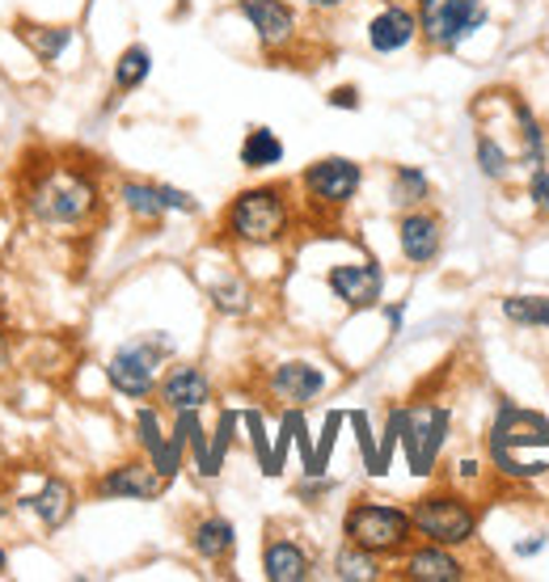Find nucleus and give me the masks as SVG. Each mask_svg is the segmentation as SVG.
Wrapping results in <instances>:
<instances>
[{
    "label": "nucleus",
    "instance_id": "29",
    "mask_svg": "<svg viewBox=\"0 0 549 582\" xmlns=\"http://www.w3.org/2000/svg\"><path fill=\"white\" fill-rule=\"evenodd\" d=\"M157 187H161L166 211H182V215H194V211H199V199H194V194H187V190H178V187H166V182H157Z\"/></svg>",
    "mask_w": 549,
    "mask_h": 582
},
{
    "label": "nucleus",
    "instance_id": "32",
    "mask_svg": "<svg viewBox=\"0 0 549 582\" xmlns=\"http://www.w3.org/2000/svg\"><path fill=\"white\" fill-rule=\"evenodd\" d=\"M546 549V536H532V541H516V553L520 558H532V553H541Z\"/></svg>",
    "mask_w": 549,
    "mask_h": 582
},
{
    "label": "nucleus",
    "instance_id": "23",
    "mask_svg": "<svg viewBox=\"0 0 549 582\" xmlns=\"http://www.w3.org/2000/svg\"><path fill=\"white\" fill-rule=\"evenodd\" d=\"M148 72H152V51L148 47H127L123 56L114 60V93H131V89H140L148 81Z\"/></svg>",
    "mask_w": 549,
    "mask_h": 582
},
{
    "label": "nucleus",
    "instance_id": "10",
    "mask_svg": "<svg viewBox=\"0 0 549 582\" xmlns=\"http://www.w3.org/2000/svg\"><path fill=\"white\" fill-rule=\"evenodd\" d=\"M326 288L335 291V300H342L347 309H372L385 291V271L377 262H338L326 271Z\"/></svg>",
    "mask_w": 549,
    "mask_h": 582
},
{
    "label": "nucleus",
    "instance_id": "9",
    "mask_svg": "<svg viewBox=\"0 0 549 582\" xmlns=\"http://www.w3.org/2000/svg\"><path fill=\"white\" fill-rule=\"evenodd\" d=\"M166 490V473L144 460H127L119 469H106L98 478V499H127V502H152Z\"/></svg>",
    "mask_w": 549,
    "mask_h": 582
},
{
    "label": "nucleus",
    "instance_id": "35",
    "mask_svg": "<svg viewBox=\"0 0 549 582\" xmlns=\"http://www.w3.org/2000/svg\"><path fill=\"white\" fill-rule=\"evenodd\" d=\"M4 363H9V347H4V338H0V372H4Z\"/></svg>",
    "mask_w": 549,
    "mask_h": 582
},
{
    "label": "nucleus",
    "instance_id": "31",
    "mask_svg": "<svg viewBox=\"0 0 549 582\" xmlns=\"http://www.w3.org/2000/svg\"><path fill=\"white\" fill-rule=\"evenodd\" d=\"M326 106H330V110H359V89L356 84H338V89H330V93H326Z\"/></svg>",
    "mask_w": 549,
    "mask_h": 582
},
{
    "label": "nucleus",
    "instance_id": "14",
    "mask_svg": "<svg viewBox=\"0 0 549 582\" xmlns=\"http://www.w3.org/2000/svg\"><path fill=\"white\" fill-rule=\"evenodd\" d=\"M271 393L288 405H309L326 393V372L305 363V359H288L271 372Z\"/></svg>",
    "mask_w": 549,
    "mask_h": 582
},
{
    "label": "nucleus",
    "instance_id": "7",
    "mask_svg": "<svg viewBox=\"0 0 549 582\" xmlns=\"http://www.w3.org/2000/svg\"><path fill=\"white\" fill-rule=\"evenodd\" d=\"M359 182H363V169L351 161V157H321L313 165L305 169V190L309 199L326 203V208H342L359 194Z\"/></svg>",
    "mask_w": 549,
    "mask_h": 582
},
{
    "label": "nucleus",
    "instance_id": "26",
    "mask_svg": "<svg viewBox=\"0 0 549 582\" xmlns=\"http://www.w3.org/2000/svg\"><path fill=\"white\" fill-rule=\"evenodd\" d=\"M431 194V182H427V173L419 165H398L393 169V203L401 208H415Z\"/></svg>",
    "mask_w": 549,
    "mask_h": 582
},
{
    "label": "nucleus",
    "instance_id": "4",
    "mask_svg": "<svg viewBox=\"0 0 549 582\" xmlns=\"http://www.w3.org/2000/svg\"><path fill=\"white\" fill-rule=\"evenodd\" d=\"M342 536L380 558V553L406 549V541L415 536V520H410V511L389 506V502H356L342 520Z\"/></svg>",
    "mask_w": 549,
    "mask_h": 582
},
{
    "label": "nucleus",
    "instance_id": "33",
    "mask_svg": "<svg viewBox=\"0 0 549 582\" xmlns=\"http://www.w3.org/2000/svg\"><path fill=\"white\" fill-rule=\"evenodd\" d=\"M305 4H313V9H321V13H330V9H342L347 0H305Z\"/></svg>",
    "mask_w": 549,
    "mask_h": 582
},
{
    "label": "nucleus",
    "instance_id": "13",
    "mask_svg": "<svg viewBox=\"0 0 549 582\" xmlns=\"http://www.w3.org/2000/svg\"><path fill=\"white\" fill-rule=\"evenodd\" d=\"M415 34H419V18L401 4H385L377 18L368 21V47L377 56H398L415 42Z\"/></svg>",
    "mask_w": 549,
    "mask_h": 582
},
{
    "label": "nucleus",
    "instance_id": "5",
    "mask_svg": "<svg viewBox=\"0 0 549 582\" xmlns=\"http://www.w3.org/2000/svg\"><path fill=\"white\" fill-rule=\"evenodd\" d=\"M482 0H419V34L440 51H452L461 39L486 26Z\"/></svg>",
    "mask_w": 549,
    "mask_h": 582
},
{
    "label": "nucleus",
    "instance_id": "16",
    "mask_svg": "<svg viewBox=\"0 0 549 582\" xmlns=\"http://www.w3.org/2000/svg\"><path fill=\"white\" fill-rule=\"evenodd\" d=\"M21 506L34 511L47 532H60L63 523L72 520V511H77V494H72V485H68L63 478H47L39 494L21 499Z\"/></svg>",
    "mask_w": 549,
    "mask_h": 582
},
{
    "label": "nucleus",
    "instance_id": "1",
    "mask_svg": "<svg viewBox=\"0 0 549 582\" xmlns=\"http://www.w3.org/2000/svg\"><path fill=\"white\" fill-rule=\"evenodd\" d=\"M102 203L98 194V182L93 173L72 165H51L42 173L39 182L26 194V208L39 224H56V229H72V224H84Z\"/></svg>",
    "mask_w": 549,
    "mask_h": 582
},
{
    "label": "nucleus",
    "instance_id": "27",
    "mask_svg": "<svg viewBox=\"0 0 549 582\" xmlns=\"http://www.w3.org/2000/svg\"><path fill=\"white\" fill-rule=\"evenodd\" d=\"M211 304L220 312H229V317H241V312L250 309V291L241 279H229V283H216L211 288Z\"/></svg>",
    "mask_w": 549,
    "mask_h": 582
},
{
    "label": "nucleus",
    "instance_id": "3",
    "mask_svg": "<svg viewBox=\"0 0 549 582\" xmlns=\"http://www.w3.org/2000/svg\"><path fill=\"white\" fill-rule=\"evenodd\" d=\"M173 354V338L169 333H140L123 342L119 351L110 354L106 363V380L114 393L131 397V401H144L157 389V372H161V359Z\"/></svg>",
    "mask_w": 549,
    "mask_h": 582
},
{
    "label": "nucleus",
    "instance_id": "24",
    "mask_svg": "<svg viewBox=\"0 0 549 582\" xmlns=\"http://www.w3.org/2000/svg\"><path fill=\"white\" fill-rule=\"evenodd\" d=\"M503 317L525 330H549V295H507Z\"/></svg>",
    "mask_w": 549,
    "mask_h": 582
},
{
    "label": "nucleus",
    "instance_id": "8",
    "mask_svg": "<svg viewBox=\"0 0 549 582\" xmlns=\"http://www.w3.org/2000/svg\"><path fill=\"white\" fill-rule=\"evenodd\" d=\"M528 443L549 448V422L541 414H525V410H516V405H503V410H499V422H495V431H490L495 464L507 469L511 452H516V448H528Z\"/></svg>",
    "mask_w": 549,
    "mask_h": 582
},
{
    "label": "nucleus",
    "instance_id": "22",
    "mask_svg": "<svg viewBox=\"0 0 549 582\" xmlns=\"http://www.w3.org/2000/svg\"><path fill=\"white\" fill-rule=\"evenodd\" d=\"M21 30V42L34 51V60H42V63H56L68 51V42H72V30L68 26H26L21 21L18 26Z\"/></svg>",
    "mask_w": 549,
    "mask_h": 582
},
{
    "label": "nucleus",
    "instance_id": "21",
    "mask_svg": "<svg viewBox=\"0 0 549 582\" xmlns=\"http://www.w3.org/2000/svg\"><path fill=\"white\" fill-rule=\"evenodd\" d=\"M283 161V140L271 127H250L241 140V165L246 169H271Z\"/></svg>",
    "mask_w": 549,
    "mask_h": 582
},
{
    "label": "nucleus",
    "instance_id": "19",
    "mask_svg": "<svg viewBox=\"0 0 549 582\" xmlns=\"http://www.w3.org/2000/svg\"><path fill=\"white\" fill-rule=\"evenodd\" d=\"M232 544H237V528H232L229 520H220V515L199 520L194 532H190V549H194L203 562H224L232 553Z\"/></svg>",
    "mask_w": 549,
    "mask_h": 582
},
{
    "label": "nucleus",
    "instance_id": "2",
    "mask_svg": "<svg viewBox=\"0 0 549 582\" xmlns=\"http://www.w3.org/2000/svg\"><path fill=\"white\" fill-rule=\"evenodd\" d=\"M224 232L237 245H274L288 232V199L279 187L241 190L224 211Z\"/></svg>",
    "mask_w": 549,
    "mask_h": 582
},
{
    "label": "nucleus",
    "instance_id": "20",
    "mask_svg": "<svg viewBox=\"0 0 549 582\" xmlns=\"http://www.w3.org/2000/svg\"><path fill=\"white\" fill-rule=\"evenodd\" d=\"M123 208L140 220V224H161L166 220V203H161V187L157 182H123L119 187Z\"/></svg>",
    "mask_w": 549,
    "mask_h": 582
},
{
    "label": "nucleus",
    "instance_id": "18",
    "mask_svg": "<svg viewBox=\"0 0 549 582\" xmlns=\"http://www.w3.org/2000/svg\"><path fill=\"white\" fill-rule=\"evenodd\" d=\"M309 570H313V562L296 541H271L262 549V574L271 582H305Z\"/></svg>",
    "mask_w": 549,
    "mask_h": 582
},
{
    "label": "nucleus",
    "instance_id": "25",
    "mask_svg": "<svg viewBox=\"0 0 549 582\" xmlns=\"http://www.w3.org/2000/svg\"><path fill=\"white\" fill-rule=\"evenodd\" d=\"M335 574L342 582H372L380 574L377 553H368V549H359V544L347 541V549L335 558Z\"/></svg>",
    "mask_w": 549,
    "mask_h": 582
},
{
    "label": "nucleus",
    "instance_id": "30",
    "mask_svg": "<svg viewBox=\"0 0 549 582\" xmlns=\"http://www.w3.org/2000/svg\"><path fill=\"white\" fill-rule=\"evenodd\" d=\"M528 199H532V208L549 211V169L546 165L532 169V178H528Z\"/></svg>",
    "mask_w": 549,
    "mask_h": 582
},
{
    "label": "nucleus",
    "instance_id": "34",
    "mask_svg": "<svg viewBox=\"0 0 549 582\" xmlns=\"http://www.w3.org/2000/svg\"><path fill=\"white\" fill-rule=\"evenodd\" d=\"M4 574H9V553L0 549V579H4Z\"/></svg>",
    "mask_w": 549,
    "mask_h": 582
},
{
    "label": "nucleus",
    "instance_id": "15",
    "mask_svg": "<svg viewBox=\"0 0 549 582\" xmlns=\"http://www.w3.org/2000/svg\"><path fill=\"white\" fill-rule=\"evenodd\" d=\"M161 389V405L173 414H194L211 401V380L199 368H173L166 380H157Z\"/></svg>",
    "mask_w": 549,
    "mask_h": 582
},
{
    "label": "nucleus",
    "instance_id": "11",
    "mask_svg": "<svg viewBox=\"0 0 549 582\" xmlns=\"http://www.w3.org/2000/svg\"><path fill=\"white\" fill-rule=\"evenodd\" d=\"M237 13L250 21L267 51H279L296 39V9L288 0H237Z\"/></svg>",
    "mask_w": 549,
    "mask_h": 582
},
{
    "label": "nucleus",
    "instance_id": "6",
    "mask_svg": "<svg viewBox=\"0 0 549 582\" xmlns=\"http://www.w3.org/2000/svg\"><path fill=\"white\" fill-rule=\"evenodd\" d=\"M410 520H415V532L427 536L431 544H465L473 536V506L465 499H452V494H427V499L415 502V511H410Z\"/></svg>",
    "mask_w": 549,
    "mask_h": 582
},
{
    "label": "nucleus",
    "instance_id": "12",
    "mask_svg": "<svg viewBox=\"0 0 549 582\" xmlns=\"http://www.w3.org/2000/svg\"><path fill=\"white\" fill-rule=\"evenodd\" d=\"M398 245L410 267H431L443 245L440 220L431 211H406L398 220Z\"/></svg>",
    "mask_w": 549,
    "mask_h": 582
},
{
    "label": "nucleus",
    "instance_id": "28",
    "mask_svg": "<svg viewBox=\"0 0 549 582\" xmlns=\"http://www.w3.org/2000/svg\"><path fill=\"white\" fill-rule=\"evenodd\" d=\"M478 165H482V173L490 178V182H503L507 169H511V157H507L503 148L495 144L490 136H482V140H478Z\"/></svg>",
    "mask_w": 549,
    "mask_h": 582
},
{
    "label": "nucleus",
    "instance_id": "17",
    "mask_svg": "<svg viewBox=\"0 0 549 582\" xmlns=\"http://www.w3.org/2000/svg\"><path fill=\"white\" fill-rule=\"evenodd\" d=\"M406 579L415 582H461L465 565L448 553V544H427V549H415L410 562H406Z\"/></svg>",
    "mask_w": 549,
    "mask_h": 582
}]
</instances>
